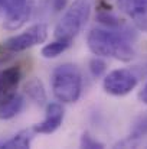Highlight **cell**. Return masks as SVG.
<instances>
[{
  "instance_id": "5bb4252c",
  "label": "cell",
  "mask_w": 147,
  "mask_h": 149,
  "mask_svg": "<svg viewBox=\"0 0 147 149\" xmlns=\"http://www.w3.org/2000/svg\"><path fill=\"white\" fill-rule=\"evenodd\" d=\"M90 71L94 77H101L105 71V62L101 59V56H95L90 61Z\"/></svg>"
},
{
  "instance_id": "8fae6325",
  "label": "cell",
  "mask_w": 147,
  "mask_h": 149,
  "mask_svg": "<svg viewBox=\"0 0 147 149\" xmlns=\"http://www.w3.org/2000/svg\"><path fill=\"white\" fill-rule=\"evenodd\" d=\"M35 135H36V133H35L33 127H30V129H23V130L17 132L14 136H12L9 141H4L3 143H0V148L28 149V148H30V143H32Z\"/></svg>"
},
{
  "instance_id": "5b68a950",
  "label": "cell",
  "mask_w": 147,
  "mask_h": 149,
  "mask_svg": "<svg viewBox=\"0 0 147 149\" xmlns=\"http://www.w3.org/2000/svg\"><path fill=\"white\" fill-rule=\"evenodd\" d=\"M139 83L137 75L126 68L114 70L104 77L102 87L111 96H126L131 93Z\"/></svg>"
},
{
  "instance_id": "52a82bcc",
  "label": "cell",
  "mask_w": 147,
  "mask_h": 149,
  "mask_svg": "<svg viewBox=\"0 0 147 149\" xmlns=\"http://www.w3.org/2000/svg\"><path fill=\"white\" fill-rule=\"evenodd\" d=\"M117 6L139 31L147 32V0H117Z\"/></svg>"
},
{
  "instance_id": "9c48e42d",
  "label": "cell",
  "mask_w": 147,
  "mask_h": 149,
  "mask_svg": "<svg viewBox=\"0 0 147 149\" xmlns=\"http://www.w3.org/2000/svg\"><path fill=\"white\" fill-rule=\"evenodd\" d=\"M23 104H25L23 97L16 91H13L7 96H3L0 100V119L10 120V119L16 117L22 111Z\"/></svg>"
},
{
  "instance_id": "e0dca14e",
  "label": "cell",
  "mask_w": 147,
  "mask_h": 149,
  "mask_svg": "<svg viewBox=\"0 0 147 149\" xmlns=\"http://www.w3.org/2000/svg\"><path fill=\"white\" fill-rule=\"evenodd\" d=\"M139 99L141 100L144 104H147V83H146V86L141 88V91L139 93Z\"/></svg>"
},
{
  "instance_id": "3957f363",
  "label": "cell",
  "mask_w": 147,
  "mask_h": 149,
  "mask_svg": "<svg viewBox=\"0 0 147 149\" xmlns=\"http://www.w3.org/2000/svg\"><path fill=\"white\" fill-rule=\"evenodd\" d=\"M92 0H74L55 28V38L74 39L90 19Z\"/></svg>"
},
{
  "instance_id": "8992f818",
  "label": "cell",
  "mask_w": 147,
  "mask_h": 149,
  "mask_svg": "<svg viewBox=\"0 0 147 149\" xmlns=\"http://www.w3.org/2000/svg\"><path fill=\"white\" fill-rule=\"evenodd\" d=\"M0 7L4 9V28L7 31L20 29L30 16L28 0H0Z\"/></svg>"
},
{
  "instance_id": "4fadbf2b",
  "label": "cell",
  "mask_w": 147,
  "mask_h": 149,
  "mask_svg": "<svg viewBox=\"0 0 147 149\" xmlns=\"http://www.w3.org/2000/svg\"><path fill=\"white\" fill-rule=\"evenodd\" d=\"M72 44V39L68 38H56L53 42H50L48 45H45L42 48V56L50 59V58H56L58 55H61L63 51H66Z\"/></svg>"
},
{
  "instance_id": "7c38bea8",
  "label": "cell",
  "mask_w": 147,
  "mask_h": 149,
  "mask_svg": "<svg viewBox=\"0 0 147 149\" xmlns=\"http://www.w3.org/2000/svg\"><path fill=\"white\" fill-rule=\"evenodd\" d=\"M25 93L36 104H43L46 101V91L39 78H30L25 84Z\"/></svg>"
},
{
  "instance_id": "277c9868",
  "label": "cell",
  "mask_w": 147,
  "mask_h": 149,
  "mask_svg": "<svg viewBox=\"0 0 147 149\" xmlns=\"http://www.w3.org/2000/svg\"><path fill=\"white\" fill-rule=\"evenodd\" d=\"M48 38V26L45 23H36L30 28H28L25 32L14 35L3 42V45L10 51L12 54L14 52H22L32 47H36L39 44H43Z\"/></svg>"
},
{
  "instance_id": "9a60e30c",
  "label": "cell",
  "mask_w": 147,
  "mask_h": 149,
  "mask_svg": "<svg viewBox=\"0 0 147 149\" xmlns=\"http://www.w3.org/2000/svg\"><path fill=\"white\" fill-rule=\"evenodd\" d=\"M81 146L82 148H88V149H99L104 148V145L101 142H98L97 139H94L90 133H84L81 138Z\"/></svg>"
},
{
  "instance_id": "ac0fdd59",
  "label": "cell",
  "mask_w": 147,
  "mask_h": 149,
  "mask_svg": "<svg viewBox=\"0 0 147 149\" xmlns=\"http://www.w3.org/2000/svg\"><path fill=\"white\" fill-rule=\"evenodd\" d=\"M65 3H66V0H53V7H55V10L63 9V7H65Z\"/></svg>"
},
{
  "instance_id": "6da1fadb",
  "label": "cell",
  "mask_w": 147,
  "mask_h": 149,
  "mask_svg": "<svg viewBox=\"0 0 147 149\" xmlns=\"http://www.w3.org/2000/svg\"><path fill=\"white\" fill-rule=\"evenodd\" d=\"M87 44L90 51L101 58H114L123 62H128L136 55L134 48L124 35L110 29H92L88 33Z\"/></svg>"
},
{
  "instance_id": "2e32d148",
  "label": "cell",
  "mask_w": 147,
  "mask_h": 149,
  "mask_svg": "<svg viewBox=\"0 0 147 149\" xmlns=\"http://www.w3.org/2000/svg\"><path fill=\"white\" fill-rule=\"evenodd\" d=\"M12 58V52L7 49L4 45H3V42L0 44V64H4L6 61H9Z\"/></svg>"
},
{
  "instance_id": "ba28073f",
  "label": "cell",
  "mask_w": 147,
  "mask_h": 149,
  "mask_svg": "<svg viewBox=\"0 0 147 149\" xmlns=\"http://www.w3.org/2000/svg\"><path fill=\"white\" fill-rule=\"evenodd\" d=\"M63 122V109L59 103H49L46 106L45 111V119L33 126L35 133H42V135H50Z\"/></svg>"
},
{
  "instance_id": "30bf717a",
  "label": "cell",
  "mask_w": 147,
  "mask_h": 149,
  "mask_svg": "<svg viewBox=\"0 0 147 149\" xmlns=\"http://www.w3.org/2000/svg\"><path fill=\"white\" fill-rule=\"evenodd\" d=\"M22 80V68L20 65H13L0 72V81L3 87V96L13 93Z\"/></svg>"
},
{
  "instance_id": "7a4b0ae2",
  "label": "cell",
  "mask_w": 147,
  "mask_h": 149,
  "mask_svg": "<svg viewBox=\"0 0 147 149\" xmlns=\"http://www.w3.org/2000/svg\"><path fill=\"white\" fill-rule=\"evenodd\" d=\"M82 77L75 65L63 64L52 72V93L61 103H75L81 96Z\"/></svg>"
},
{
  "instance_id": "d6986e66",
  "label": "cell",
  "mask_w": 147,
  "mask_h": 149,
  "mask_svg": "<svg viewBox=\"0 0 147 149\" xmlns=\"http://www.w3.org/2000/svg\"><path fill=\"white\" fill-rule=\"evenodd\" d=\"M3 97V87H1V81H0V100Z\"/></svg>"
}]
</instances>
